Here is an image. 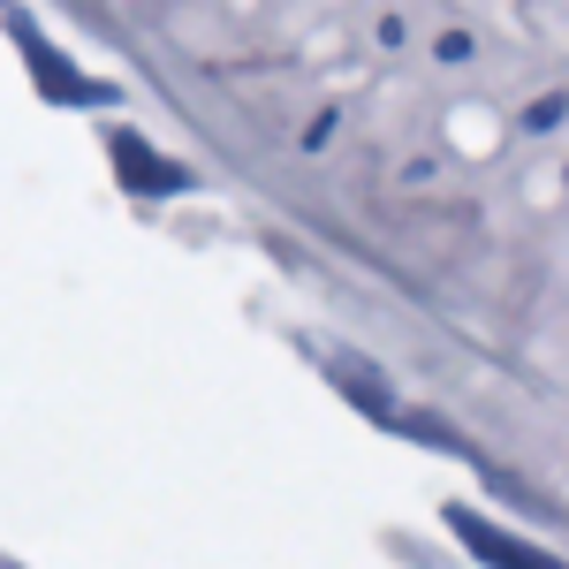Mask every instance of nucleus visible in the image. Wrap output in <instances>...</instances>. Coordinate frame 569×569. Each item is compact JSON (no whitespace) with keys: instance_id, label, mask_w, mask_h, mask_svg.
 Wrapping results in <instances>:
<instances>
[{"instance_id":"1","label":"nucleus","mask_w":569,"mask_h":569,"mask_svg":"<svg viewBox=\"0 0 569 569\" xmlns=\"http://www.w3.org/2000/svg\"><path fill=\"white\" fill-rule=\"evenodd\" d=\"M107 152H114V168H122V182H130L137 198H176V190H190V176H182L176 160H160L137 130H107Z\"/></svg>"},{"instance_id":"2","label":"nucleus","mask_w":569,"mask_h":569,"mask_svg":"<svg viewBox=\"0 0 569 569\" xmlns=\"http://www.w3.org/2000/svg\"><path fill=\"white\" fill-rule=\"evenodd\" d=\"M448 531H456V539H463V547H471L479 562H493V569H555L547 555H539V547H525V539H509V531H493V525L479 517V509H463V501L448 509Z\"/></svg>"},{"instance_id":"3","label":"nucleus","mask_w":569,"mask_h":569,"mask_svg":"<svg viewBox=\"0 0 569 569\" xmlns=\"http://www.w3.org/2000/svg\"><path fill=\"white\" fill-rule=\"evenodd\" d=\"M16 39L31 46V61H39V91H46V99H77V107H91V99H107V84H84V77H77V69H69L61 53H46L31 23H16Z\"/></svg>"},{"instance_id":"4","label":"nucleus","mask_w":569,"mask_h":569,"mask_svg":"<svg viewBox=\"0 0 569 569\" xmlns=\"http://www.w3.org/2000/svg\"><path fill=\"white\" fill-rule=\"evenodd\" d=\"M335 380H342V388H350L357 402L372 410V418H388V388H380V380H372L365 365H350V357H342V365H335Z\"/></svg>"}]
</instances>
